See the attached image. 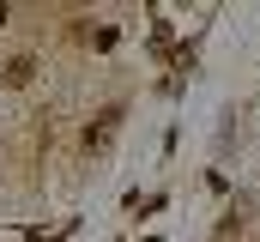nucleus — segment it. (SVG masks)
<instances>
[{"instance_id": "nucleus-1", "label": "nucleus", "mask_w": 260, "mask_h": 242, "mask_svg": "<svg viewBox=\"0 0 260 242\" xmlns=\"http://www.w3.org/2000/svg\"><path fill=\"white\" fill-rule=\"evenodd\" d=\"M6 85H30V60H24V55L6 67Z\"/></svg>"}]
</instances>
